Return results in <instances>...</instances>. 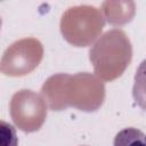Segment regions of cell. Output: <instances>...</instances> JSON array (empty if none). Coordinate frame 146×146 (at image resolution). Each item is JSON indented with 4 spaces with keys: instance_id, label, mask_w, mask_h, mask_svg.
<instances>
[{
    "instance_id": "4",
    "label": "cell",
    "mask_w": 146,
    "mask_h": 146,
    "mask_svg": "<svg viewBox=\"0 0 146 146\" xmlns=\"http://www.w3.org/2000/svg\"><path fill=\"white\" fill-rule=\"evenodd\" d=\"M43 58V46L35 38L11 43L3 52L0 70L7 76H24L34 71Z\"/></svg>"
},
{
    "instance_id": "1",
    "label": "cell",
    "mask_w": 146,
    "mask_h": 146,
    "mask_svg": "<svg viewBox=\"0 0 146 146\" xmlns=\"http://www.w3.org/2000/svg\"><path fill=\"white\" fill-rule=\"evenodd\" d=\"M41 95L51 111H63L71 106L83 112H94L105 100V86L97 75L88 72L74 75L58 73L44 81Z\"/></svg>"
},
{
    "instance_id": "6",
    "label": "cell",
    "mask_w": 146,
    "mask_h": 146,
    "mask_svg": "<svg viewBox=\"0 0 146 146\" xmlns=\"http://www.w3.org/2000/svg\"><path fill=\"white\" fill-rule=\"evenodd\" d=\"M105 19L112 25H123L129 23L136 11L132 1H105L102 5Z\"/></svg>"
},
{
    "instance_id": "8",
    "label": "cell",
    "mask_w": 146,
    "mask_h": 146,
    "mask_svg": "<svg viewBox=\"0 0 146 146\" xmlns=\"http://www.w3.org/2000/svg\"><path fill=\"white\" fill-rule=\"evenodd\" d=\"M132 96L136 104L146 111V59H144L135 74V82L132 87Z\"/></svg>"
},
{
    "instance_id": "3",
    "label": "cell",
    "mask_w": 146,
    "mask_h": 146,
    "mask_svg": "<svg viewBox=\"0 0 146 146\" xmlns=\"http://www.w3.org/2000/svg\"><path fill=\"white\" fill-rule=\"evenodd\" d=\"M105 25L103 13L89 5L70 7L60 18L63 38L74 47L90 46L102 33Z\"/></svg>"
},
{
    "instance_id": "5",
    "label": "cell",
    "mask_w": 146,
    "mask_h": 146,
    "mask_svg": "<svg viewBox=\"0 0 146 146\" xmlns=\"http://www.w3.org/2000/svg\"><path fill=\"white\" fill-rule=\"evenodd\" d=\"M9 110L13 122L24 132L38 131L47 117L46 100L30 89L16 91L10 99Z\"/></svg>"
},
{
    "instance_id": "9",
    "label": "cell",
    "mask_w": 146,
    "mask_h": 146,
    "mask_svg": "<svg viewBox=\"0 0 146 146\" xmlns=\"http://www.w3.org/2000/svg\"><path fill=\"white\" fill-rule=\"evenodd\" d=\"M1 146H17V136L13 125L1 121Z\"/></svg>"
},
{
    "instance_id": "7",
    "label": "cell",
    "mask_w": 146,
    "mask_h": 146,
    "mask_svg": "<svg viewBox=\"0 0 146 146\" xmlns=\"http://www.w3.org/2000/svg\"><path fill=\"white\" fill-rule=\"evenodd\" d=\"M114 146H146V133L137 128H125L116 133Z\"/></svg>"
},
{
    "instance_id": "2",
    "label": "cell",
    "mask_w": 146,
    "mask_h": 146,
    "mask_svg": "<svg viewBox=\"0 0 146 146\" xmlns=\"http://www.w3.org/2000/svg\"><path fill=\"white\" fill-rule=\"evenodd\" d=\"M132 58V44L120 29L105 32L89 50V59L96 75L104 81L120 78Z\"/></svg>"
}]
</instances>
